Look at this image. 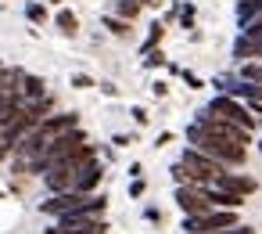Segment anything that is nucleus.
I'll use <instances>...</instances> for the list:
<instances>
[{
  "mask_svg": "<svg viewBox=\"0 0 262 234\" xmlns=\"http://www.w3.org/2000/svg\"><path fill=\"white\" fill-rule=\"evenodd\" d=\"M144 8H162V0H144Z\"/></svg>",
  "mask_w": 262,
  "mask_h": 234,
  "instance_id": "obj_31",
  "label": "nucleus"
},
{
  "mask_svg": "<svg viewBox=\"0 0 262 234\" xmlns=\"http://www.w3.org/2000/svg\"><path fill=\"white\" fill-rule=\"evenodd\" d=\"M208 202H212V209H241V205H244L241 194L223 191V187H215V184H208Z\"/></svg>",
  "mask_w": 262,
  "mask_h": 234,
  "instance_id": "obj_11",
  "label": "nucleus"
},
{
  "mask_svg": "<svg viewBox=\"0 0 262 234\" xmlns=\"http://www.w3.org/2000/svg\"><path fill=\"white\" fill-rule=\"evenodd\" d=\"M237 223H241L237 209H208V212H198V216H183L187 234H215V230H230Z\"/></svg>",
  "mask_w": 262,
  "mask_h": 234,
  "instance_id": "obj_3",
  "label": "nucleus"
},
{
  "mask_svg": "<svg viewBox=\"0 0 262 234\" xmlns=\"http://www.w3.org/2000/svg\"><path fill=\"white\" fill-rule=\"evenodd\" d=\"M215 187L233 191V194H241V198H248V194H255V191H258V184H255L251 177H244V173H230V169H223V173L215 177Z\"/></svg>",
  "mask_w": 262,
  "mask_h": 234,
  "instance_id": "obj_9",
  "label": "nucleus"
},
{
  "mask_svg": "<svg viewBox=\"0 0 262 234\" xmlns=\"http://www.w3.org/2000/svg\"><path fill=\"white\" fill-rule=\"evenodd\" d=\"M144 191H147V184H144L140 177H133V184H129V194H133V198H140Z\"/></svg>",
  "mask_w": 262,
  "mask_h": 234,
  "instance_id": "obj_24",
  "label": "nucleus"
},
{
  "mask_svg": "<svg viewBox=\"0 0 262 234\" xmlns=\"http://www.w3.org/2000/svg\"><path fill=\"white\" fill-rule=\"evenodd\" d=\"M162 36H165V26H162V22H155V26H151V33H147V40H144V47H140V51H144V54H147V51H155V47H158V44H162Z\"/></svg>",
  "mask_w": 262,
  "mask_h": 234,
  "instance_id": "obj_18",
  "label": "nucleus"
},
{
  "mask_svg": "<svg viewBox=\"0 0 262 234\" xmlns=\"http://www.w3.org/2000/svg\"><path fill=\"white\" fill-rule=\"evenodd\" d=\"M241 36H262V15L251 18V22H244V26H241Z\"/></svg>",
  "mask_w": 262,
  "mask_h": 234,
  "instance_id": "obj_21",
  "label": "nucleus"
},
{
  "mask_svg": "<svg viewBox=\"0 0 262 234\" xmlns=\"http://www.w3.org/2000/svg\"><path fill=\"white\" fill-rule=\"evenodd\" d=\"M251 101H262V83H258V94H255V98H251Z\"/></svg>",
  "mask_w": 262,
  "mask_h": 234,
  "instance_id": "obj_32",
  "label": "nucleus"
},
{
  "mask_svg": "<svg viewBox=\"0 0 262 234\" xmlns=\"http://www.w3.org/2000/svg\"><path fill=\"white\" fill-rule=\"evenodd\" d=\"M180 22H183V29H190L194 26V8L187 4V8H180Z\"/></svg>",
  "mask_w": 262,
  "mask_h": 234,
  "instance_id": "obj_23",
  "label": "nucleus"
},
{
  "mask_svg": "<svg viewBox=\"0 0 262 234\" xmlns=\"http://www.w3.org/2000/svg\"><path fill=\"white\" fill-rule=\"evenodd\" d=\"M101 177H104V166H101V162H90V166L79 173V180H76L72 191H79V194H94L97 184H101Z\"/></svg>",
  "mask_w": 262,
  "mask_h": 234,
  "instance_id": "obj_10",
  "label": "nucleus"
},
{
  "mask_svg": "<svg viewBox=\"0 0 262 234\" xmlns=\"http://www.w3.org/2000/svg\"><path fill=\"white\" fill-rule=\"evenodd\" d=\"M40 4H61V0H40Z\"/></svg>",
  "mask_w": 262,
  "mask_h": 234,
  "instance_id": "obj_33",
  "label": "nucleus"
},
{
  "mask_svg": "<svg viewBox=\"0 0 262 234\" xmlns=\"http://www.w3.org/2000/svg\"><path fill=\"white\" fill-rule=\"evenodd\" d=\"M115 144L126 148V144H133V137H129V133H115Z\"/></svg>",
  "mask_w": 262,
  "mask_h": 234,
  "instance_id": "obj_28",
  "label": "nucleus"
},
{
  "mask_svg": "<svg viewBox=\"0 0 262 234\" xmlns=\"http://www.w3.org/2000/svg\"><path fill=\"white\" fill-rule=\"evenodd\" d=\"M140 8H144V0H119V18H126V22H133L137 15H140Z\"/></svg>",
  "mask_w": 262,
  "mask_h": 234,
  "instance_id": "obj_16",
  "label": "nucleus"
},
{
  "mask_svg": "<svg viewBox=\"0 0 262 234\" xmlns=\"http://www.w3.org/2000/svg\"><path fill=\"white\" fill-rule=\"evenodd\" d=\"M233 58H262V36H241L233 44Z\"/></svg>",
  "mask_w": 262,
  "mask_h": 234,
  "instance_id": "obj_12",
  "label": "nucleus"
},
{
  "mask_svg": "<svg viewBox=\"0 0 262 234\" xmlns=\"http://www.w3.org/2000/svg\"><path fill=\"white\" fill-rule=\"evenodd\" d=\"M187 141H190V148H198L201 155L215 159V162L226 166V169L244 166V159H248V148H241V144H233V141H223V137H215V133H205V130H198V126L187 130Z\"/></svg>",
  "mask_w": 262,
  "mask_h": 234,
  "instance_id": "obj_2",
  "label": "nucleus"
},
{
  "mask_svg": "<svg viewBox=\"0 0 262 234\" xmlns=\"http://www.w3.org/2000/svg\"><path fill=\"white\" fill-rule=\"evenodd\" d=\"M194 126H198V130H205V133H215V137H223V141H233V144H241V148H248V144H251V133H248V130H241L237 123L215 119V115H208V112H198Z\"/></svg>",
  "mask_w": 262,
  "mask_h": 234,
  "instance_id": "obj_5",
  "label": "nucleus"
},
{
  "mask_svg": "<svg viewBox=\"0 0 262 234\" xmlns=\"http://www.w3.org/2000/svg\"><path fill=\"white\" fill-rule=\"evenodd\" d=\"M176 205L183 209V216H198V212H208L212 202H208V184H180L176 187Z\"/></svg>",
  "mask_w": 262,
  "mask_h": 234,
  "instance_id": "obj_6",
  "label": "nucleus"
},
{
  "mask_svg": "<svg viewBox=\"0 0 262 234\" xmlns=\"http://www.w3.org/2000/svg\"><path fill=\"white\" fill-rule=\"evenodd\" d=\"M241 80L244 83H262V62H244L241 65Z\"/></svg>",
  "mask_w": 262,
  "mask_h": 234,
  "instance_id": "obj_17",
  "label": "nucleus"
},
{
  "mask_svg": "<svg viewBox=\"0 0 262 234\" xmlns=\"http://www.w3.org/2000/svg\"><path fill=\"white\" fill-rule=\"evenodd\" d=\"M208 115H215V119H226V123H237L241 130H255V115L248 112V105H241L237 98H230V94H219V98H212V105L205 108Z\"/></svg>",
  "mask_w": 262,
  "mask_h": 234,
  "instance_id": "obj_4",
  "label": "nucleus"
},
{
  "mask_svg": "<svg viewBox=\"0 0 262 234\" xmlns=\"http://www.w3.org/2000/svg\"><path fill=\"white\" fill-rule=\"evenodd\" d=\"M248 112H251V115H258V119H262V101H248Z\"/></svg>",
  "mask_w": 262,
  "mask_h": 234,
  "instance_id": "obj_29",
  "label": "nucleus"
},
{
  "mask_svg": "<svg viewBox=\"0 0 262 234\" xmlns=\"http://www.w3.org/2000/svg\"><path fill=\"white\" fill-rule=\"evenodd\" d=\"M144 58H147V65H165V58H162V51H147Z\"/></svg>",
  "mask_w": 262,
  "mask_h": 234,
  "instance_id": "obj_26",
  "label": "nucleus"
},
{
  "mask_svg": "<svg viewBox=\"0 0 262 234\" xmlns=\"http://www.w3.org/2000/svg\"><path fill=\"white\" fill-rule=\"evenodd\" d=\"M0 69H4V62H0Z\"/></svg>",
  "mask_w": 262,
  "mask_h": 234,
  "instance_id": "obj_35",
  "label": "nucleus"
},
{
  "mask_svg": "<svg viewBox=\"0 0 262 234\" xmlns=\"http://www.w3.org/2000/svg\"><path fill=\"white\" fill-rule=\"evenodd\" d=\"M180 76L187 80V87H190V90H201V87H205V83H201V80H198L194 72H180Z\"/></svg>",
  "mask_w": 262,
  "mask_h": 234,
  "instance_id": "obj_25",
  "label": "nucleus"
},
{
  "mask_svg": "<svg viewBox=\"0 0 262 234\" xmlns=\"http://www.w3.org/2000/svg\"><path fill=\"white\" fill-rule=\"evenodd\" d=\"M165 144H172V133H162V137L155 141V148H165Z\"/></svg>",
  "mask_w": 262,
  "mask_h": 234,
  "instance_id": "obj_30",
  "label": "nucleus"
},
{
  "mask_svg": "<svg viewBox=\"0 0 262 234\" xmlns=\"http://www.w3.org/2000/svg\"><path fill=\"white\" fill-rule=\"evenodd\" d=\"M104 209H108V202H104V194H79V191H61V194H51L43 205H40V212H47V216H104Z\"/></svg>",
  "mask_w": 262,
  "mask_h": 234,
  "instance_id": "obj_1",
  "label": "nucleus"
},
{
  "mask_svg": "<svg viewBox=\"0 0 262 234\" xmlns=\"http://www.w3.org/2000/svg\"><path fill=\"white\" fill-rule=\"evenodd\" d=\"M79 126V115L76 112H54V115H47L36 130H40V137L51 144L54 137H61V133H69V130H76Z\"/></svg>",
  "mask_w": 262,
  "mask_h": 234,
  "instance_id": "obj_8",
  "label": "nucleus"
},
{
  "mask_svg": "<svg viewBox=\"0 0 262 234\" xmlns=\"http://www.w3.org/2000/svg\"><path fill=\"white\" fill-rule=\"evenodd\" d=\"M72 87H76V90H90V87H97V83H94L86 72H76V76H72Z\"/></svg>",
  "mask_w": 262,
  "mask_h": 234,
  "instance_id": "obj_22",
  "label": "nucleus"
},
{
  "mask_svg": "<svg viewBox=\"0 0 262 234\" xmlns=\"http://www.w3.org/2000/svg\"><path fill=\"white\" fill-rule=\"evenodd\" d=\"M43 87H47V83H43L40 76H26V72H22V101H40V98H47Z\"/></svg>",
  "mask_w": 262,
  "mask_h": 234,
  "instance_id": "obj_13",
  "label": "nucleus"
},
{
  "mask_svg": "<svg viewBox=\"0 0 262 234\" xmlns=\"http://www.w3.org/2000/svg\"><path fill=\"white\" fill-rule=\"evenodd\" d=\"M54 22H58V29H61V33H65V36H76V33H79V18H76V15H72V11H69V8H61V11H58V18H54Z\"/></svg>",
  "mask_w": 262,
  "mask_h": 234,
  "instance_id": "obj_15",
  "label": "nucleus"
},
{
  "mask_svg": "<svg viewBox=\"0 0 262 234\" xmlns=\"http://www.w3.org/2000/svg\"><path fill=\"white\" fill-rule=\"evenodd\" d=\"M104 26H108L115 36H126V33H129V22H126V18H119V15H108V18H104Z\"/></svg>",
  "mask_w": 262,
  "mask_h": 234,
  "instance_id": "obj_20",
  "label": "nucleus"
},
{
  "mask_svg": "<svg viewBox=\"0 0 262 234\" xmlns=\"http://www.w3.org/2000/svg\"><path fill=\"white\" fill-rule=\"evenodd\" d=\"M108 223L104 216H61L54 227H47V234H104Z\"/></svg>",
  "mask_w": 262,
  "mask_h": 234,
  "instance_id": "obj_7",
  "label": "nucleus"
},
{
  "mask_svg": "<svg viewBox=\"0 0 262 234\" xmlns=\"http://www.w3.org/2000/svg\"><path fill=\"white\" fill-rule=\"evenodd\" d=\"M133 119H137V126H144L151 115H147V108H133Z\"/></svg>",
  "mask_w": 262,
  "mask_h": 234,
  "instance_id": "obj_27",
  "label": "nucleus"
},
{
  "mask_svg": "<svg viewBox=\"0 0 262 234\" xmlns=\"http://www.w3.org/2000/svg\"><path fill=\"white\" fill-rule=\"evenodd\" d=\"M26 15H29V22H47V4L29 0V4H26Z\"/></svg>",
  "mask_w": 262,
  "mask_h": 234,
  "instance_id": "obj_19",
  "label": "nucleus"
},
{
  "mask_svg": "<svg viewBox=\"0 0 262 234\" xmlns=\"http://www.w3.org/2000/svg\"><path fill=\"white\" fill-rule=\"evenodd\" d=\"M262 15V0H241L237 4V22L244 26V22H251V18H258Z\"/></svg>",
  "mask_w": 262,
  "mask_h": 234,
  "instance_id": "obj_14",
  "label": "nucleus"
},
{
  "mask_svg": "<svg viewBox=\"0 0 262 234\" xmlns=\"http://www.w3.org/2000/svg\"><path fill=\"white\" fill-rule=\"evenodd\" d=\"M258 151H262V141H258Z\"/></svg>",
  "mask_w": 262,
  "mask_h": 234,
  "instance_id": "obj_34",
  "label": "nucleus"
}]
</instances>
